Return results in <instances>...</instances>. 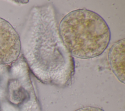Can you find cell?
I'll list each match as a JSON object with an SVG mask.
<instances>
[{"mask_svg":"<svg viewBox=\"0 0 125 111\" xmlns=\"http://www.w3.org/2000/svg\"><path fill=\"white\" fill-rule=\"evenodd\" d=\"M20 41L24 60L38 80L60 87L70 85L75 63L61 38L52 4L32 7Z\"/></svg>","mask_w":125,"mask_h":111,"instance_id":"obj_1","label":"cell"},{"mask_svg":"<svg viewBox=\"0 0 125 111\" xmlns=\"http://www.w3.org/2000/svg\"><path fill=\"white\" fill-rule=\"evenodd\" d=\"M61 38L72 57L88 59L101 55L111 39L110 28L98 13L83 8L73 10L60 21Z\"/></svg>","mask_w":125,"mask_h":111,"instance_id":"obj_2","label":"cell"},{"mask_svg":"<svg viewBox=\"0 0 125 111\" xmlns=\"http://www.w3.org/2000/svg\"><path fill=\"white\" fill-rule=\"evenodd\" d=\"M21 51L18 33L9 22L0 18V65H9L15 62Z\"/></svg>","mask_w":125,"mask_h":111,"instance_id":"obj_3","label":"cell"},{"mask_svg":"<svg viewBox=\"0 0 125 111\" xmlns=\"http://www.w3.org/2000/svg\"><path fill=\"white\" fill-rule=\"evenodd\" d=\"M110 68L118 79L125 83V39L120 40L113 44L108 53Z\"/></svg>","mask_w":125,"mask_h":111,"instance_id":"obj_4","label":"cell"},{"mask_svg":"<svg viewBox=\"0 0 125 111\" xmlns=\"http://www.w3.org/2000/svg\"><path fill=\"white\" fill-rule=\"evenodd\" d=\"M75 111H104L99 108L93 107H83V108L79 109Z\"/></svg>","mask_w":125,"mask_h":111,"instance_id":"obj_5","label":"cell"}]
</instances>
